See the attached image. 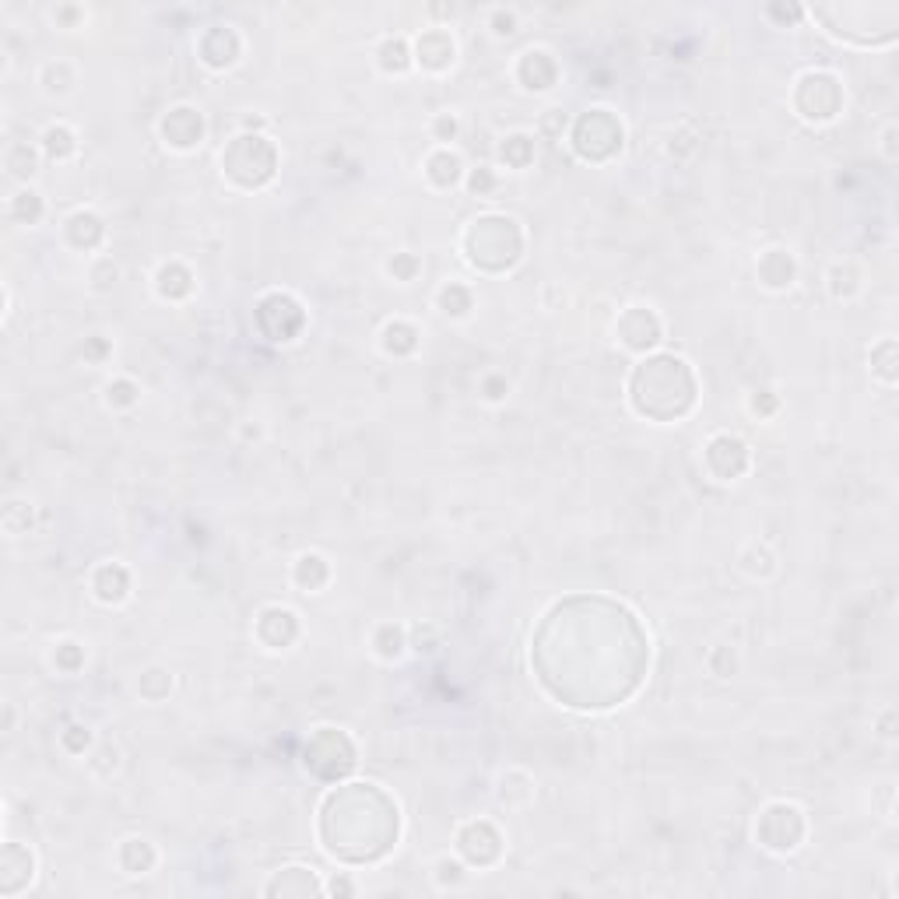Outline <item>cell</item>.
Listing matches in <instances>:
<instances>
[{
    "label": "cell",
    "mask_w": 899,
    "mask_h": 899,
    "mask_svg": "<svg viewBox=\"0 0 899 899\" xmlns=\"http://www.w3.org/2000/svg\"><path fill=\"white\" fill-rule=\"evenodd\" d=\"M896 123H889V127H885V134H882V152H885V159H896Z\"/></svg>",
    "instance_id": "cell-59"
},
{
    "label": "cell",
    "mask_w": 899,
    "mask_h": 899,
    "mask_svg": "<svg viewBox=\"0 0 899 899\" xmlns=\"http://www.w3.org/2000/svg\"><path fill=\"white\" fill-rule=\"evenodd\" d=\"M222 173L239 190H260L278 173V148L271 137L243 130L222 148Z\"/></svg>",
    "instance_id": "cell-6"
},
{
    "label": "cell",
    "mask_w": 899,
    "mask_h": 899,
    "mask_svg": "<svg viewBox=\"0 0 899 899\" xmlns=\"http://www.w3.org/2000/svg\"><path fill=\"white\" fill-rule=\"evenodd\" d=\"M376 64H380V71H387V74H404V71H408V67L415 64L408 39H401V36L383 39L380 50H376Z\"/></svg>",
    "instance_id": "cell-35"
},
{
    "label": "cell",
    "mask_w": 899,
    "mask_h": 899,
    "mask_svg": "<svg viewBox=\"0 0 899 899\" xmlns=\"http://www.w3.org/2000/svg\"><path fill=\"white\" fill-rule=\"evenodd\" d=\"M92 594L102 605H123L130 597V569L123 562H102L92 569Z\"/></svg>",
    "instance_id": "cell-24"
},
{
    "label": "cell",
    "mask_w": 899,
    "mask_h": 899,
    "mask_svg": "<svg viewBox=\"0 0 899 899\" xmlns=\"http://www.w3.org/2000/svg\"><path fill=\"white\" fill-rule=\"evenodd\" d=\"M137 692H141V699H148V703H162V699L173 692V671L159 668V664L144 668L141 678H137Z\"/></svg>",
    "instance_id": "cell-37"
},
{
    "label": "cell",
    "mask_w": 899,
    "mask_h": 899,
    "mask_svg": "<svg viewBox=\"0 0 899 899\" xmlns=\"http://www.w3.org/2000/svg\"><path fill=\"white\" fill-rule=\"evenodd\" d=\"M4 169H8L11 180L29 183L32 176H36V169H39V152L36 148H29L25 141H15L8 148V155H4Z\"/></svg>",
    "instance_id": "cell-36"
},
{
    "label": "cell",
    "mask_w": 899,
    "mask_h": 899,
    "mask_svg": "<svg viewBox=\"0 0 899 899\" xmlns=\"http://www.w3.org/2000/svg\"><path fill=\"white\" fill-rule=\"evenodd\" d=\"M622 144H626V127L612 109H587V113L576 116L573 130H569L573 155L583 162H594V166L612 162L622 152Z\"/></svg>",
    "instance_id": "cell-8"
},
{
    "label": "cell",
    "mask_w": 899,
    "mask_h": 899,
    "mask_svg": "<svg viewBox=\"0 0 899 899\" xmlns=\"http://www.w3.org/2000/svg\"><path fill=\"white\" fill-rule=\"evenodd\" d=\"M36 882V854L25 843L8 840L0 850V896H18Z\"/></svg>",
    "instance_id": "cell-17"
},
{
    "label": "cell",
    "mask_w": 899,
    "mask_h": 899,
    "mask_svg": "<svg viewBox=\"0 0 899 899\" xmlns=\"http://www.w3.org/2000/svg\"><path fill=\"white\" fill-rule=\"evenodd\" d=\"M808 836V819L794 801H773L756 819V840L770 854H794Z\"/></svg>",
    "instance_id": "cell-10"
},
{
    "label": "cell",
    "mask_w": 899,
    "mask_h": 899,
    "mask_svg": "<svg viewBox=\"0 0 899 899\" xmlns=\"http://www.w3.org/2000/svg\"><path fill=\"white\" fill-rule=\"evenodd\" d=\"M756 274H759V285L763 288H770V292H784V288H791L794 278H798V260H794L791 250L773 246V250L759 253Z\"/></svg>",
    "instance_id": "cell-23"
},
{
    "label": "cell",
    "mask_w": 899,
    "mask_h": 899,
    "mask_svg": "<svg viewBox=\"0 0 899 899\" xmlns=\"http://www.w3.org/2000/svg\"><path fill=\"white\" fill-rule=\"evenodd\" d=\"M791 106L808 123H833L843 113V85L829 71H805L794 81Z\"/></svg>",
    "instance_id": "cell-9"
},
{
    "label": "cell",
    "mask_w": 899,
    "mask_h": 899,
    "mask_svg": "<svg viewBox=\"0 0 899 899\" xmlns=\"http://www.w3.org/2000/svg\"><path fill=\"white\" fill-rule=\"evenodd\" d=\"M812 15L836 39H847V43L857 46H885L896 43L899 36V8L892 0H885V4H868V0H857V4H815Z\"/></svg>",
    "instance_id": "cell-5"
},
{
    "label": "cell",
    "mask_w": 899,
    "mask_h": 899,
    "mask_svg": "<svg viewBox=\"0 0 899 899\" xmlns=\"http://www.w3.org/2000/svg\"><path fill=\"white\" fill-rule=\"evenodd\" d=\"M159 134H162V141L173 148V152H194L197 144L204 141V116H201V109H194V106H173L159 120Z\"/></svg>",
    "instance_id": "cell-15"
},
{
    "label": "cell",
    "mask_w": 899,
    "mask_h": 899,
    "mask_svg": "<svg viewBox=\"0 0 899 899\" xmlns=\"http://www.w3.org/2000/svg\"><path fill=\"white\" fill-rule=\"evenodd\" d=\"M88 763H92V770L99 773V777H109V773L120 766V748H116V745H102L99 752L88 759Z\"/></svg>",
    "instance_id": "cell-54"
},
{
    "label": "cell",
    "mask_w": 899,
    "mask_h": 899,
    "mask_svg": "<svg viewBox=\"0 0 899 899\" xmlns=\"http://www.w3.org/2000/svg\"><path fill=\"white\" fill-rule=\"evenodd\" d=\"M253 320H257V331L264 334L267 341H295L306 327V310L303 303L288 292H267L264 299L253 310Z\"/></svg>",
    "instance_id": "cell-11"
},
{
    "label": "cell",
    "mask_w": 899,
    "mask_h": 899,
    "mask_svg": "<svg viewBox=\"0 0 899 899\" xmlns=\"http://www.w3.org/2000/svg\"><path fill=\"white\" fill-rule=\"evenodd\" d=\"M137 401H141V387H137L134 380H127V376H120V380H113L106 387L109 408H134Z\"/></svg>",
    "instance_id": "cell-44"
},
{
    "label": "cell",
    "mask_w": 899,
    "mask_h": 899,
    "mask_svg": "<svg viewBox=\"0 0 899 899\" xmlns=\"http://www.w3.org/2000/svg\"><path fill=\"white\" fill-rule=\"evenodd\" d=\"M155 292L166 299V303H180L194 292V271H190L183 260H169V264L159 267L155 274Z\"/></svg>",
    "instance_id": "cell-28"
},
{
    "label": "cell",
    "mask_w": 899,
    "mask_h": 899,
    "mask_svg": "<svg viewBox=\"0 0 899 899\" xmlns=\"http://www.w3.org/2000/svg\"><path fill=\"white\" fill-rule=\"evenodd\" d=\"M39 85L50 95H67L74 85V67L67 60H50V64L39 71Z\"/></svg>",
    "instance_id": "cell-40"
},
{
    "label": "cell",
    "mask_w": 899,
    "mask_h": 899,
    "mask_svg": "<svg viewBox=\"0 0 899 899\" xmlns=\"http://www.w3.org/2000/svg\"><path fill=\"white\" fill-rule=\"evenodd\" d=\"M324 889L331 892V896H355V882L348 875H334Z\"/></svg>",
    "instance_id": "cell-58"
},
{
    "label": "cell",
    "mask_w": 899,
    "mask_h": 899,
    "mask_svg": "<svg viewBox=\"0 0 899 899\" xmlns=\"http://www.w3.org/2000/svg\"><path fill=\"white\" fill-rule=\"evenodd\" d=\"M116 278H120V267H116L109 257H99L92 267H88V281H92L95 292H106V288H113Z\"/></svg>",
    "instance_id": "cell-48"
},
{
    "label": "cell",
    "mask_w": 899,
    "mask_h": 899,
    "mask_svg": "<svg viewBox=\"0 0 899 899\" xmlns=\"http://www.w3.org/2000/svg\"><path fill=\"white\" fill-rule=\"evenodd\" d=\"M43 155L50 162H67L78 155V134L67 123H53L43 130Z\"/></svg>",
    "instance_id": "cell-33"
},
{
    "label": "cell",
    "mask_w": 899,
    "mask_h": 899,
    "mask_svg": "<svg viewBox=\"0 0 899 899\" xmlns=\"http://www.w3.org/2000/svg\"><path fill=\"white\" fill-rule=\"evenodd\" d=\"M387 271H390V278L394 281H415L418 278V271H422V260L415 257V253H394V257L387 260Z\"/></svg>",
    "instance_id": "cell-47"
},
{
    "label": "cell",
    "mask_w": 899,
    "mask_h": 899,
    "mask_svg": "<svg viewBox=\"0 0 899 899\" xmlns=\"http://www.w3.org/2000/svg\"><path fill=\"white\" fill-rule=\"evenodd\" d=\"M64 239H67V246H74V250L92 253L106 243V222H102L92 208H78L64 218Z\"/></svg>",
    "instance_id": "cell-22"
},
{
    "label": "cell",
    "mask_w": 899,
    "mask_h": 899,
    "mask_svg": "<svg viewBox=\"0 0 899 899\" xmlns=\"http://www.w3.org/2000/svg\"><path fill=\"white\" fill-rule=\"evenodd\" d=\"M369 643H373V654L380 661H397L404 654V647H408V629L401 622H380L373 629V640Z\"/></svg>",
    "instance_id": "cell-32"
},
{
    "label": "cell",
    "mask_w": 899,
    "mask_h": 899,
    "mask_svg": "<svg viewBox=\"0 0 899 899\" xmlns=\"http://www.w3.org/2000/svg\"><path fill=\"white\" fill-rule=\"evenodd\" d=\"M741 569H745L748 576H770L773 573V552L766 545L745 548V555H741Z\"/></svg>",
    "instance_id": "cell-45"
},
{
    "label": "cell",
    "mask_w": 899,
    "mask_h": 899,
    "mask_svg": "<svg viewBox=\"0 0 899 899\" xmlns=\"http://www.w3.org/2000/svg\"><path fill=\"white\" fill-rule=\"evenodd\" d=\"M829 292H833V299H854L861 292V271L847 260L833 264L829 267Z\"/></svg>",
    "instance_id": "cell-39"
},
{
    "label": "cell",
    "mask_w": 899,
    "mask_h": 899,
    "mask_svg": "<svg viewBox=\"0 0 899 899\" xmlns=\"http://www.w3.org/2000/svg\"><path fill=\"white\" fill-rule=\"evenodd\" d=\"M411 57H415V64L422 67V71H432V74L450 71L457 60V43H454V36H450V29L432 25V29H425L422 36L415 39Z\"/></svg>",
    "instance_id": "cell-19"
},
{
    "label": "cell",
    "mask_w": 899,
    "mask_h": 899,
    "mask_svg": "<svg viewBox=\"0 0 899 899\" xmlns=\"http://www.w3.org/2000/svg\"><path fill=\"white\" fill-rule=\"evenodd\" d=\"M706 664H710V671H713V675H717V678H731L734 671H738V657H734V650H731V647H724V643L710 650Z\"/></svg>",
    "instance_id": "cell-51"
},
{
    "label": "cell",
    "mask_w": 899,
    "mask_h": 899,
    "mask_svg": "<svg viewBox=\"0 0 899 899\" xmlns=\"http://www.w3.org/2000/svg\"><path fill=\"white\" fill-rule=\"evenodd\" d=\"M482 397H485V401H492V404L506 401V397H510V380H506V376H485V380H482Z\"/></svg>",
    "instance_id": "cell-55"
},
{
    "label": "cell",
    "mask_w": 899,
    "mask_h": 899,
    "mask_svg": "<svg viewBox=\"0 0 899 899\" xmlns=\"http://www.w3.org/2000/svg\"><path fill=\"white\" fill-rule=\"evenodd\" d=\"M499 801L506 808H524L534 801V777L520 766H510V770L499 773V787H496Z\"/></svg>",
    "instance_id": "cell-30"
},
{
    "label": "cell",
    "mask_w": 899,
    "mask_h": 899,
    "mask_svg": "<svg viewBox=\"0 0 899 899\" xmlns=\"http://www.w3.org/2000/svg\"><path fill=\"white\" fill-rule=\"evenodd\" d=\"M418 345H422V331H418L411 320L397 317V320H387L380 331V348L387 355H394V359H404V355H415Z\"/></svg>",
    "instance_id": "cell-27"
},
{
    "label": "cell",
    "mask_w": 899,
    "mask_h": 899,
    "mask_svg": "<svg viewBox=\"0 0 899 899\" xmlns=\"http://www.w3.org/2000/svg\"><path fill=\"white\" fill-rule=\"evenodd\" d=\"M454 843H457V857H461L468 868H496L506 854V836L499 833V826L489 819L464 822V826L457 829Z\"/></svg>",
    "instance_id": "cell-12"
},
{
    "label": "cell",
    "mask_w": 899,
    "mask_h": 899,
    "mask_svg": "<svg viewBox=\"0 0 899 899\" xmlns=\"http://www.w3.org/2000/svg\"><path fill=\"white\" fill-rule=\"evenodd\" d=\"M359 763V745L345 727H317L303 745V766L310 777L338 784Z\"/></svg>",
    "instance_id": "cell-7"
},
{
    "label": "cell",
    "mask_w": 899,
    "mask_h": 899,
    "mask_svg": "<svg viewBox=\"0 0 899 899\" xmlns=\"http://www.w3.org/2000/svg\"><path fill=\"white\" fill-rule=\"evenodd\" d=\"M320 847L341 864H376L401 840V808L380 784H334L317 812Z\"/></svg>",
    "instance_id": "cell-2"
},
{
    "label": "cell",
    "mask_w": 899,
    "mask_h": 899,
    "mask_svg": "<svg viewBox=\"0 0 899 899\" xmlns=\"http://www.w3.org/2000/svg\"><path fill=\"white\" fill-rule=\"evenodd\" d=\"M43 215H46V204H43V197H39L32 187H22L15 197H11L8 218L15 225H39V222H43Z\"/></svg>",
    "instance_id": "cell-34"
},
{
    "label": "cell",
    "mask_w": 899,
    "mask_h": 899,
    "mask_svg": "<svg viewBox=\"0 0 899 899\" xmlns=\"http://www.w3.org/2000/svg\"><path fill=\"white\" fill-rule=\"evenodd\" d=\"M32 524V510L29 503H18V499H11L8 506H4V531L11 534V538H18V534H25Z\"/></svg>",
    "instance_id": "cell-46"
},
{
    "label": "cell",
    "mask_w": 899,
    "mask_h": 899,
    "mask_svg": "<svg viewBox=\"0 0 899 899\" xmlns=\"http://www.w3.org/2000/svg\"><path fill=\"white\" fill-rule=\"evenodd\" d=\"M53 664H57V671H64V675H78V671L85 668V647H81L78 640L57 643V650H53Z\"/></svg>",
    "instance_id": "cell-43"
},
{
    "label": "cell",
    "mask_w": 899,
    "mask_h": 899,
    "mask_svg": "<svg viewBox=\"0 0 899 899\" xmlns=\"http://www.w3.org/2000/svg\"><path fill=\"white\" fill-rule=\"evenodd\" d=\"M292 583L303 594H320L331 583V562L320 552H303L292 562Z\"/></svg>",
    "instance_id": "cell-25"
},
{
    "label": "cell",
    "mask_w": 899,
    "mask_h": 899,
    "mask_svg": "<svg viewBox=\"0 0 899 899\" xmlns=\"http://www.w3.org/2000/svg\"><path fill=\"white\" fill-rule=\"evenodd\" d=\"M699 380L689 359L675 352H650L629 376V404L640 418L668 425L696 408Z\"/></svg>",
    "instance_id": "cell-3"
},
{
    "label": "cell",
    "mask_w": 899,
    "mask_h": 899,
    "mask_svg": "<svg viewBox=\"0 0 899 899\" xmlns=\"http://www.w3.org/2000/svg\"><path fill=\"white\" fill-rule=\"evenodd\" d=\"M197 57H201V64L211 67V71H229V67H236L239 57H243V39H239V32L232 29V25H215V29L204 32L201 43H197Z\"/></svg>",
    "instance_id": "cell-18"
},
{
    "label": "cell",
    "mask_w": 899,
    "mask_h": 899,
    "mask_svg": "<svg viewBox=\"0 0 899 899\" xmlns=\"http://www.w3.org/2000/svg\"><path fill=\"white\" fill-rule=\"evenodd\" d=\"M432 878H436L439 889H457V885H464V878H468V864H464L461 857H439V861L432 864Z\"/></svg>",
    "instance_id": "cell-42"
},
{
    "label": "cell",
    "mask_w": 899,
    "mask_h": 899,
    "mask_svg": "<svg viewBox=\"0 0 899 899\" xmlns=\"http://www.w3.org/2000/svg\"><path fill=\"white\" fill-rule=\"evenodd\" d=\"M464 183H468V194L471 197H489V194H496L499 176H496V169L482 166V169H471V176Z\"/></svg>",
    "instance_id": "cell-50"
},
{
    "label": "cell",
    "mask_w": 899,
    "mask_h": 899,
    "mask_svg": "<svg viewBox=\"0 0 899 899\" xmlns=\"http://www.w3.org/2000/svg\"><path fill=\"white\" fill-rule=\"evenodd\" d=\"M524 229L517 218L510 215H478L475 222H468L461 236V250L475 271L482 274H506L520 264L524 257Z\"/></svg>",
    "instance_id": "cell-4"
},
{
    "label": "cell",
    "mask_w": 899,
    "mask_h": 899,
    "mask_svg": "<svg viewBox=\"0 0 899 899\" xmlns=\"http://www.w3.org/2000/svg\"><path fill=\"white\" fill-rule=\"evenodd\" d=\"M531 668L541 689L569 710H612L640 692L650 636L640 615L615 597L573 594L541 615L531 636Z\"/></svg>",
    "instance_id": "cell-1"
},
{
    "label": "cell",
    "mask_w": 899,
    "mask_h": 899,
    "mask_svg": "<svg viewBox=\"0 0 899 899\" xmlns=\"http://www.w3.org/2000/svg\"><path fill=\"white\" fill-rule=\"evenodd\" d=\"M116 864H120L127 875H148V871H155V864H159V850H155L148 840H141V836H130V840H123L120 850H116Z\"/></svg>",
    "instance_id": "cell-29"
},
{
    "label": "cell",
    "mask_w": 899,
    "mask_h": 899,
    "mask_svg": "<svg viewBox=\"0 0 899 899\" xmlns=\"http://www.w3.org/2000/svg\"><path fill=\"white\" fill-rule=\"evenodd\" d=\"M703 468L710 471L717 482H738V478L752 468V454H748L745 439L731 436V432L710 436L703 446Z\"/></svg>",
    "instance_id": "cell-13"
},
{
    "label": "cell",
    "mask_w": 899,
    "mask_h": 899,
    "mask_svg": "<svg viewBox=\"0 0 899 899\" xmlns=\"http://www.w3.org/2000/svg\"><path fill=\"white\" fill-rule=\"evenodd\" d=\"M615 334H619V341L629 352L647 355L664 341V324L650 306H626L619 324H615Z\"/></svg>",
    "instance_id": "cell-14"
},
{
    "label": "cell",
    "mask_w": 899,
    "mask_h": 899,
    "mask_svg": "<svg viewBox=\"0 0 899 899\" xmlns=\"http://www.w3.org/2000/svg\"><path fill=\"white\" fill-rule=\"evenodd\" d=\"M499 159H503V166H510V169H527L534 162V137L531 134L503 137V144H499Z\"/></svg>",
    "instance_id": "cell-38"
},
{
    "label": "cell",
    "mask_w": 899,
    "mask_h": 899,
    "mask_svg": "<svg viewBox=\"0 0 899 899\" xmlns=\"http://www.w3.org/2000/svg\"><path fill=\"white\" fill-rule=\"evenodd\" d=\"M492 32H496L499 39L513 36V32H517V15H513V11H506V8H496V11H492Z\"/></svg>",
    "instance_id": "cell-56"
},
{
    "label": "cell",
    "mask_w": 899,
    "mask_h": 899,
    "mask_svg": "<svg viewBox=\"0 0 899 899\" xmlns=\"http://www.w3.org/2000/svg\"><path fill=\"white\" fill-rule=\"evenodd\" d=\"M777 397L770 394V390H763V394H756L752 401H748V408H752V415H770V411H777Z\"/></svg>",
    "instance_id": "cell-57"
},
{
    "label": "cell",
    "mask_w": 899,
    "mask_h": 899,
    "mask_svg": "<svg viewBox=\"0 0 899 899\" xmlns=\"http://www.w3.org/2000/svg\"><path fill=\"white\" fill-rule=\"evenodd\" d=\"M60 745H64V752H71V756H85L88 748H92V731H88L85 724L64 727V734H60Z\"/></svg>",
    "instance_id": "cell-49"
},
{
    "label": "cell",
    "mask_w": 899,
    "mask_h": 899,
    "mask_svg": "<svg viewBox=\"0 0 899 899\" xmlns=\"http://www.w3.org/2000/svg\"><path fill=\"white\" fill-rule=\"evenodd\" d=\"M257 640L264 643L267 650H288L299 636H303V622L292 608L285 605H267L264 612L257 615V626H253Z\"/></svg>",
    "instance_id": "cell-16"
},
{
    "label": "cell",
    "mask_w": 899,
    "mask_h": 899,
    "mask_svg": "<svg viewBox=\"0 0 899 899\" xmlns=\"http://www.w3.org/2000/svg\"><path fill=\"white\" fill-rule=\"evenodd\" d=\"M436 306L443 317L464 320L471 310H475V292H471L468 285H461V281H446V285L436 292Z\"/></svg>",
    "instance_id": "cell-31"
},
{
    "label": "cell",
    "mask_w": 899,
    "mask_h": 899,
    "mask_svg": "<svg viewBox=\"0 0 899 899\" xmlns=\"http://www.w3.org/2000/svg\"><path fill=\"white\" fill-rule=\"evenodd\" d=\"M425 180H429L432 187H439V190L457 187V183L464 180L461 155L450 152V148H436V152H429L425 155Z\"/></svg>",
    "instance_id": "cell-26"
},
{
    "label": "cell",
    "mask_w": 899,
    "mask_h": 899,
    "mask_svg": "<svg viewBox=\"0 0 899 899\" xmlns=\"http://www.w3.org/2000/svg\"><path fill=\"white\" fill-rule=\"evenodd\" d=\"M457 130H461V123H457V116H450V113H439L436 120H432V137L439 141V148H450V141H457Z\"/></svg>",
    "instance_id": "cell-53"
},
{
    "label": "cell",
    "mask_w": 899,
    "mask_h": 899,
    "mask_svg": "<svg viewBox=\"0 0 899 899\" xmlns=\"http://www.w3.org/2000/svg\"><path fill=\"white\" fill-rule=\"evenodd\" d=\"M517 81L527 88V92H548L559 81V60L548 50H524L517 60Z\"/></svg>",
    "instance_id": "cell-21"
},
{
    "label": "cell",
    "mask_w": 899,
    "mask_h": 899,
    "mask_svg": "<svg viewBox=\"0 0 899 899\" xmlns=\"http://www.w3.org/2000/svg\"><path fill=\"white\" fill-rule=\"evenodd\" d=\"M871 373H875L882 383H889V387L896 383V341L892 338L878 341V345L871 348Z\"/></svg>",
    "instance_id": "cell-41"
},
{
    "label": "cell",
    "mask_w": 899,
    "mask_h": 899,
    "mask_svg": "<svg viewBox=\"0 0 899 899\" xmlns=\"http://www.w3.org/2000/svg\"><path fill=\"white\" fill-rule=\"evenodd\" d=\"M324 882L317 878V871L306 868V864H288V868L274 871L271 882L264 885V896L271 899H310V896H324Z\"/></svg>",
    "instance_id": "cell-20"
},
{
    "label": "cell",
    "mask_w": 899,
    "mask_h": 899,
    "mask_svg": "<svg viewBox=\"0 0 899 899\" xmlns=\"http://www.w3.org/2000/svg\"><path fill=\"white\" fill-rule=\"evenodd\" d=\"M408 647H415L418 654H432V650L439 647V629L432 626V622H422V626H415V629H411Z\"/></svg>",
    "instance_id": "cell-52"
}]
</instances>
